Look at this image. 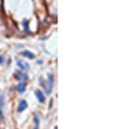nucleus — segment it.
Wrapping results in <instances>:
<instances>
[{
    "instance_id": "nucleus-9",
    "label": "nucleus",
    "mask_w": 130,
    "mask_h": 129,
    "mask_svg": "<svg viewBox=\"0 0 130 129\" xmlns=\"http://www.w3.org/2000/svg\"><path fill=\"white\" fill-rule=\"evenodd\" d=\"M23 25H24V29H25V30H27V32L29 33V28H28V24H27V22H25V21H24V22H23Z\"/></svg>"
},
{
    "instance_id": "nucleus-11",
    "label": "nucleus",
    "mask_w": 130,
    "mask_h": 129,
    "mask_svg": "<svg viewBox=\"0 0 130 129\" xmlns=\"http://www.w3.org/2000/svg\"><path fill=\"white\" fill-rule=\"evenodd\" d=\"M5 62V59H4V57H3V55L0 54V63H1V64H3V63H4Z\"/></svg>"
},
{
    "instance_id": "nucleus-4",
    "label": "nucleus",
    "mask_w": 130,
    "mask_h": 129,
    "mask_svg": "<svg viewBox=\"0 0 130 129\" xmlns=\"http://www.w3.org/2000/svg\"><path fill=\"white\" fill-rule=\"evenodd\" d=\"M35 95H36L37 100H39L40 103H45V100H46V99H45V95L42 94L41 91H39V89H36V91H35Z\"/></svg>"
},
{
    "instance_id": "nucleus-3",
    "label": "nucleus",
    "mask_w": 130,
    "mask_h": 129,
    "mask_svg": "<svg viewBox=\"0 0 130 129\" xmlns=\"http://www.w3.org/2000/svg\"><path fill=\"white\" fill-rule=\"evenodd\" d=\"M14 76L18 78L19 81H23V80H28V75H27V74H23L22 71H16V73H14Z\"/></svg>"
},
{
    "instance_id": "nucleus-10",
    "label": "nucleus",
    "mask_w": 130,
    "mask_h": 129,
    "mask_svg": "<svg viewBox=\"0 0 130 129\" xmlns=\"http://www.w3.org/2000/svg\"><path fill=\"white\" fill-rule=\"evenodd\" d=\"M34 118H35V124L39 125V123H40V121H39V117H37V116L35 115V116H34Z\"/></svg>"
},
{
    "instance_id": "nucleus-5",
    "label": "nucleus",
    "mask_w": 130,
    "mask_h": 129,
    "mask_svg": "<svg viewBox=\"0 0 130 129\" xmlns=\"http://www.w3.org/2000/svg\"><path fill=\"white\" fill-rule=\"evenodd\" d=\"M25 88H27V86H25V83L23 82V81H21V82L18 83V86H17V91H18V93H24V91H25Z\"/></svg>"
},
{
    "instance_id": "nucleus-7",
    "label": "nucleus",
    "mask_w": 130,
    "mask_h": 129,
    "mask_svg": "<svg viewBox=\"0 0 130 129\" xmlns=\"http://www.w3.org/2000/svg\"><path fill=\"white\" fill-rule=\"evenodd\" d=\"M23 55L24 57H27V58H29V59H34V58H35V55L32 54V53H30V52H28V51H24Z\"/></svg>"
},
{
    "instance_id": "nucleus-1",
    "label": "nucleus",
    "mask_w": 130,
    "mask_h": 129,
    "mask_svg": "<svg viewBox=\"0 0 130 129\" xmlns=\"http://www.w3.org/2000/svg\"><path fill=\"white\" fill-rule=\"evenodd\" d=\"M17 65H18V68H21L22 70H28L29 68H30V65L28 64V62H24L23 59L17 60Z\"/></svg>"
},
{
    "instance_id": "nucleus-8",
    "label": "nucleus",
    "mask_w": 130,
    "mask_h": 129,
    "mask_svg": "<svg viewBox=\"0 0 130 129\" xmlns=\"http://www.w3.org/2000/svg\"><path fill=\"white\" fill-rule=\"evenodd\" d=\"M48 82H50V89L53 88V84H54V81H53V75H48Z\"/></svg>"
},
{
    "instance_id": "nucleus-12",
    "label": "nucleus",
    "mask_w": 130,
    "mask_h": 129,
    "mask_svg": "<svg viewBox=\"0 0 130 129\" xmlns=\"http://www.w3.org/2000/svg\"><path fill=\"white\" fill-rule=\"evenodd\" d=\"M34 129H37V127H35V128H34Z\"/></svg>"
},
{
    "instance_id": "nucleus-6",
    "label": "nucleus",
    "mask_w": 130,
    "mask_h": 129,
    "mask_svg": "<svg viewBox=\"0 0 130 129\" xmlns=\"http://www.w3.org/2000/svg\"><path fill=\"white\" fill-rule=\"evenodd\" d=\"M4 104H5V95L3 94V92H0V110L4 107Z\"/></svg>"
},
{
    "instance_id": "nucleus-2",
    "label": "nucleus",
    "mask_w": 130,
    "mask_h": 129,
    "mask_svg": "<svg viewBox=\"0 0 130 129\" xmlns=\"http://www.w3.org/2000/svg\"><path fill=\"white\" fill-rule=\"evenodd\" d=\"M27 107H28V103L25 102V100H21V102L18 103V107H17V110H18V112H23Z\"/></svg>"
}]
</instances>
